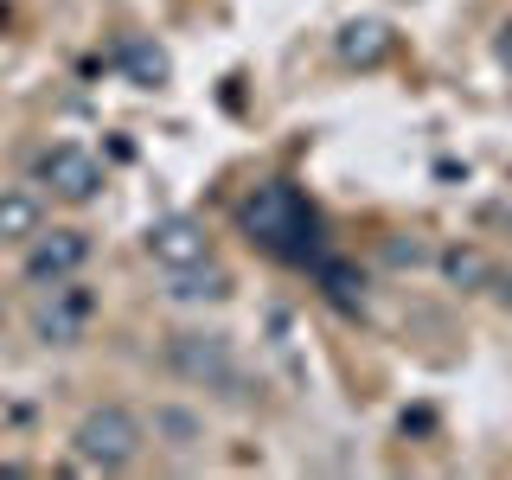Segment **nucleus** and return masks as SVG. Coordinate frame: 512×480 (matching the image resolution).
Segmentation results:
<instances>
[{
  "label": "nucleus",
  "mask_w": 512,
  "mask_h": 480,
  "mask_svg": "<svg viewBox=\"0 0 512 480\" xmlns=\"http://www.w3.org/2000/svg\"><path fill=\"white\" fill-rule=\"evenodd\" d=\"M90 308H96V301L84 295V288H71V282H52V301L39 308V320H32V333H39L45 346H77V340H84V327H90Z\"/></svg>",
  "instance_id": "obj_7"
},
{
  "label": "nucleus",
  "mask_w": 512,
  "mask_h": 480,
  "mask_svg": "<svg viewBox=\"0 0 512 480\" xmlns=\"http://www.w3.org/2000/svg\"><path fill=\"white\" fill-rule=\"evenodd\" d=\"M442 276L455 282V288H487L493 282V263L474 244H455V250H442Z\"/></svg>",
  "instance_id": "obj_12"
},
{
  "label": "nucleus",
  "mask_w": 512,
  "mask_h": 480,
  "mask_svg": "<svg viewBox=\"0 0 512 480\" xmlns=\"http://www.w3.org/2000/svg\"><path fill=\"white\" fill-rule=\"evenodd\" d=\"M116 64H122V77H128L135 90H160V84L173 77V58L160 52L154 39H128L122 52H116Z\"/></svg>",
  "instance_id": "obj_10"
},
{
  "label": "nucleus",
  "mask_w": 512,
  "mask_h": 480,
  "mask_svg": "<svg viewBox=\"0 0 512 480\" xmlns=\"http://www.w3.org/2000/svg\"><path fill=\"white\" fill-rule=\"evenodd\" d=\"M167 295L173 301H231L237 282H231V269H218V263H192V269H173Z\"/></svg>",
  "instance_id": "obj_11"
},
{
  "label": "nucleus",
  "mask_w": 512,
  "mask_h": 480,
  "mask_svg": "<svg viewBox=\"0 0 512 480\" xmlns=\"http://www.w3.org/2000/svg\"><path fill=\"white\" fill-rule=\"evenodd\" d=\"M45 231V199L32 186H7L0 192V244H32Z\"/></svg>",
  "instance_id": "obj_9"
},
{
  "label": "nucleus",
  "mask_w": 512,
  "mask_h": 480,
  "mask_svg": "<svg viewBox=\"0 0 512 480\" xmlns=\"http://www.w3.org/2000/svg\"><path fill=\"white\" fill-rule=\"evenodd\" d=\"M237 224H244V237L256 250L282 256V263H320V218L288 180L256 186L250 199L237 205Z\"/></svg>",
  "instance_id": "obj_1"
},
{
  "label": "nucleus",
  "mask_w": 512,
  "mask_h": 480,
  "mask_svg": "<svg viewBox=\"0 0 512 480\" xmlns=\"http://www.w3.org/2000/svg\"><path fill=\"white\" fill-rule=\"evenodd\" d=\"M84 256H90V237L84 231H52V237H32V250H26V282H39V288H52V282H71L77 269H84Z\"/></svg>",
  "instance_id": "obj_6"
},
{
  "label": "nucleus",
  "mask_w": 512,
  "mask_h": 480,
  "mask_svg": "<svg viewBox=\"0 0 512 480\" xmlns=\"http://www.w3.org/2000/svg\"><path fill=\"white\" fill-rule=\"evenodd\" d=\"M493 58H500L506 71H512V13H506V20H500V32H493Z\"/></svg>",
  "instance_id": "obj_15"
},
{
  "label": "nucleus",
  "mask_w": 512,
  "mask_h": 480,
  "mask_svg": "<svg viewBox=\"0 0 512 480\" xmlns=\"http://www.w3.org/2000/svg\"><path fill=\"white\" fill-rule=\"evenodd\" d=\"M333 52H340V64H352V71H378V64L391 58V26L384 20H346L333 32Z\"/></svg>",
  "instance_id": "obj_8"
},
{
  "label": "nucleus",
  "mask_w": 512,
  "mask_h": 480,
  "mask_svg": "<svg viewBox=\"0 0 512 480\" xmlns=\"http://www.w3.org/2000/svg\"><path fill=\"white\" fill-rule=\"evenodd\" d=\"M39 180L58 192L64 205H90L103 192V160H96L84 141H58V148L39 154Z\"/></svg>",
  "instance_id": "obj_4"
},
{
  "label": "nucleus",
  "mask_w": 512,
  "mask_h": 480,
  "mask_svg": "<svg viewBox=\"0 0 512 480\" xmlns=\"http://www.w3.org/2000/svg\"><path fill=\"white\" fill-rule=\"evenodd\" d=\"M141 442H148V429H141V416L122 410V404H96L84 423L71 429V448H77V461H84L90 474L135 468V461H141Z\"/></svg>",
  "instance_id": "obj_2"
},
{
  "label": "nucleus",
  "mask_w": 512,
  "mask_h": 480,
  "mask_svg": "<svg viewBox=\"0 0 512 480\" xmlns=\"http://www.w3.org/2000/svg\"><path fill=\"white\" fill-rule=\"evenodd\" d=\"M160 429H167V436H192V416H180V410H167V416H160Z\"/></svg>",
  "instance_id": "obj_17"
},
{
  "label": "nucleus",
  "mask_w": 512,
  "mask_h": 480,
  "mask_svg": "<svg viewBox=\"0 0 512 480\" xmlns=\"http://www.w3.org/2000/svg\"><path fill=\"white\" fill-rule=\"evenodd\" d=\"M148 256L160 269H192V263H212V231H205L192 212H167V218H154L148 224Z\"/></svg>",
  "instance_id": "obj_5"
},
{
  "label": "nucleus",
  "mask_w": 512,
  "mask_h": 480,
  "mask_svg": "<svg viewBox=\"0 0 512 480\" xmlns=\"http://www.w3.org/2000/svg\"><path fill=\"white\" fill-rule=\"evenodd\" d=\"M391 263H397V269H416V263H429V250L416 244V237H410V244L397 237V244H391Z\"/></svg>",
  "instance_id": "obj_14"
},
{
  "label": "nucleus",
  "mask_w": 512,
  "mask_h": 480,
  "mask_svg": "<svg viewBox=\"0 0 512 480\" xmlns=\"http://www.w3.org/2000/svg\"><path fill=\"white\" fill-rule=\"evenodd\" d=\"M487 288H493V301H500V308H512V269H500Z\"/></svg>",
  "instance_id": "obj_16"
},
{
  "label": "nucleus",
  "mask_w": 512,
  "mask_h": 480,
  "mask_svg": "<svg viewBox=\"0 0 512 480\" xmlns=\"http://www.w3.org/2000/svg\"><path fill=\"white\" fill-rule=\"evenodd\" d=\"M167 365L173 378L199 384V391H218V397H244V365L224 333H173L167 340Z\"/></svg>",
  "instance_id": "obj_3"
},
{
  "label": "nucleus",
  "mask_w": 512,
  "mask_h": 480,
  "mask_svg": "<svg viewBox=\"0 0 512 480\" xmlns=\"http://www.w3.org/2000/svg\"><path fill=\"white\" fill-rule=\"evenodd\" d=\"M314 276H320V282H327V295H333V301H340V308H346V314H352V308H359V288H365V282H359V276H352V269H346V263H333V256H320V263H314Z\"/></svg>",
  "instance_id": "obj_13"
}]
</instances>
